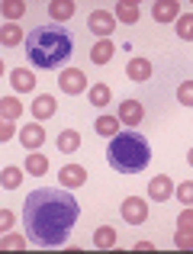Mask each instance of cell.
<instances>
[{"mask_svg":"<svg viewBox=\"0 0 193 254\" xmlns=\"http://www.w3.org/2000/svg\"><path fill=\"white\" fill-rule=\"evenodd\" d=\"M126 74H129V81H135V84L148 81V77H151V62H145V58H129Z\"/></svg>","mask_w":193,"mask_h":254,"instance_id":"obj_14","label":"cell"},{"mask_svg":"<svg viewBox=\"0 0 193 254\" xmlns=\"http://www.w3.org/2000/svg\"><path fill=\"white\" fill-rule=\"evenodd\" d=\"M177 229H187V232H193V206L181 209V216H177Z\"/></svg>","mask_w":193,"mask_h":254,"instance_id":"obj_31","label":"cell"},{"mask_svg":"<svg viewBox=\"0 0 193 254\" xmlns=\"http://www.w3.org/2000/svg\"><path fill=\"white\" fill-rule=\"evenodd\" d=\"M0 113H3V119H16L19 113H23V103H19V100L10 93V97L0 100Z\"/></svg>","mask_w":193,"mask_h":254,"instance_id":"obj_23","label":"cell"},{"mask_svg":"<svg viewBox=\"0 0 193 254\" xmlns=\"http://www.w3.org/2000/svg\"><path fill=\"white\" fill-rule=\"evenodd\" d=\"M23 13H26V3H23V0H3V16H6V23H16Z\"/></svg>","mask_w":193,"mask_h":254,"instance_id":"obj_25","label":"cell"},{"mask_svg":"<svg viewBox=\"0 0 193 254\" xmlns=\"http://www.w3.org/2000/svg\"><path fill=\"white\" fill-rule=\"evenodd\" d=\"M151 16H155L158 23H177V16H181V3H177V0H155Z\"/></svg>","mask_w":193,"mask_h":254,"instance_id":"obj_10","label":"cell"},{"mask_svg":"<svg viewBox=\"0 0 193 254\" xmlns=\"http://www.w3.org/2000/svg\"><path fill=\"white\" fill-rule=\"evenodd\" d=\"M116 23H126V26L138 23V3L135 0H119L116 3Z\"/></svg>","mask_w":193,"mask_h":254,"instance_id":"obj_15","label":"cell"},{"mask_svg":"<svg viewBox=\"0 0 193 254\" xmlns=\"http://www.w3.org/2000/svg\"><path fill=\"white\" fill-rule=\"evenodd\" d=\"M106 161L119 174H138V171L148 168V161H151V145H148V138L138 135L135 129H126V132H119V135L110 138Z\"/></svg>","mask_w":193,"mask_h":254,"instance_id":"obj_3","label":"cell"},{"mask_svg":"<svg viewBox=\"0 0 193 254\" xmlns=\"http://www.w3.org/2000/svg\"><path fill=\"white\" fill-rule=\"evenodd\" d=\"M119 116H100L97 123H94V129H97V135H106V138H113V135H119Z\"/></svg>","mask_w":193,"mask_h":254,"instance_id":"obj_19","label":"cell"},{"mask_svg":"<svg viewBox=\"0 0 193 254\" xmlns=\"http://www.w3.org/2000/svg\"><path fill=\"white\" fill-rule=\"evenodd\" d=\"M23 39V32H19L16 23H3V29H0V42H3V49H13V45ZM26 42V39H23Z\"/></svg>","mask_w":193,"mask_h":254,"instance_id":"obj_21","label":"cell"},{"mask_svg":"<svg viewBox=\"0 0 193 254\" xmlns=\"http://www.w3.org/2000/svg\"><path fill=\"white\" fill-rule=\"evenodd\" d=\"M58 87H62L68 97H77V93L87 90V77H84L81 68H64L62 74H58Z\"/></svg>","mask_w":193,"mask_h":254,"instance_id":"obj_5","label":"cell"},{"mask_svg":"<svg viewBox=\"0 0 193 254\" xmlns=\"http://www.w3.org/2000/svg\"><path fill=\"white\" fill-rule=\"evenodd\" d=\"M187 161H190V168H193V148L187 151Z\"/></svg>","mask_w":193,"mask_h":254,"instance_id":"obj_36","label":"cell"},{"mask_svg":"<svg viewBox=\"0 0 193 254\" xmlns=\"http://www.w3.org/2000/svg\"><path fill=\"white\" fill-rule=\"evenodd\" d=\"M58 151H64V155H74L77 148H81V132L77 129H62V135H58Z\"/></svg>","mask_w":193,"mask_h":254,"instance_id":"obj_17","label":"cell"},{"mask_svg":"<svg viewBox=\"0 0 193 254\" xmlns=\"http://www.w3.org/2000/svg\"><path fill=\"white\" fill-rule=\"evenodd\" d=\"M3 248H26V242L19 235H3Z\"/></svg>","mask_w":193,"mask_h":254,"instance_id":"obj_32","label":"cell"},{"mask_svg":"<svg viewBox=\"0 0 193 254\" xmlns=\"http://www.w3.org/2000/svg\"><path fill=\"white\" fill-rule=\"evenodd\" d=\"M81 206L64 187H39L23 203V225L29 232V242L39 248H58L71 235Z\"/></svg>","mask_w":193,"mask_h":254,"instance_id":"obj_1","label":"cell"},{"mask_svg":"<svg viewBox=\"0 0 193 254\" xmlns=\"http://www.w3.org/2000/svg\"><path fill=\"white\" fill-rule=\"evenodd\" d=\"M49 16L55 19V23H68V19L74 16V0H52L49 3Z\"/></svg>","mask_w":193,"mask_h":254,"instance_id":"obj_16","label":"cell"},{"mask_svg":"<svg viewBox=\"0 0 193 254\" xmlns=\"http://www.w3.org/2000/svg\"><path fill=\"white\" fill-rule=\"evenodd\" d=\"M90 103H94V106H106V103H110V87H106V84H94V87H90Z\"/></svg>","mask_w":193,"mask_h":254,"instance_id":"obj_27","label":"cell"},{"mask_svg":"<svg viewBox=\"0 0 193 254\" xmlns=\"http://www.w3.org/2000/svg\"><path fill=\"white\" fill-rule=\"evenodd\" d=\"M174 248H181V251H193V232L177 229V235H174Z\"/></svg>","mask_w":193,"mask_h":254,"instance_id":"obj_28","label":"cell"},{"mask_svg":"<svg viewBox=\"0 0 193 254\" xmlns=\"http://www.w3.org/2000/svg\"><path fill=\"white\" fill-rule=\"evenodd\" d=\"M174 29H177V36H181L184 42H193V13H181Z\"/></svg>","mask_w":193,"mask_h":254,"instance_id":"obj_22","label":"cell"},{"mask_svg":"<svg viewBox=\"0 0 193 254\" xmlns=\"http://www.w3.org/2000/svg\"><path fill=\"white\" fill-rule=\"evenodd\" d=\"M119 212H123V219L129 225H142L145 219H148V203H145L142 196H126L123 206H119Z\"/></svg>","mask_w":193,"mask_h":254,"instance_id":"obj_4","label":"cell"},{"mask_svg":"<svg viewBox=\"0 0 193 254\" xmlns=\"http://www.w3.org/2000/svg\"><path fill=\"white\" fill-rule=\"evenodd\" d=\"M58 180H62L64 190H77V187L87 184V171H84L81 164H64V168L58 171Z\"/></svg>","mask_w":193,"mask_h":254,"instance_id":"obj_8","label":"cell"},{"mask_svg":"<svg viewBox=\"0 0 193 254\" xmlns=\"http://www.w3.org/2000/svg\"><path fill=\"white\" fill-rule=\"evenodd\" d=\"M94 248H116V229H110V225H100L94 232Z\"/></svg>","mask_w":193,"mask_h":254,"instance_id":"obj_20","label":"cell"},{"mask_svg":"<svg viewBox=\"0 0 193 254\" xmlns=\"http://www.w3.org/2000/svg\"><path fill=\"white\" fill-rule=\"evenodd\" d=\"M0 184H3L6 190H16V187L23 184V171H19V168H3V174H0Z\"/></svg>","mask_w":193,"mask_h":254,"instance_id":"obj_26","label":"cell"},{"mask_svg":"<svg viewBox=\"0 0 193 254\" xmlns=\"http://www.w3.org/2000/svg\"><path fill=\"white\" fill-rule=\"evenodd\" d=\"M113 52H116V45H113L110 39H100L94 49H90V62H94V64H106L113 58Z\"/></svg>","mask_w":193,"mask_h":254,"instance_id":"obj_18","label":"cell"},{"mask_svg":"<svg viewBox=\"0 0 193 254\" xmlns=\"http://www.w3.org/2000/svg\"><path fill=\"white\" fill-rule=\"evenodd\" d=\"M29 110H32V116H36V123H42V119H52V116H55L58 103H55V97H49V93H39L36 103H32Z\"/></svg>","mask_w":193,"mask_h":254,"instance_id":"obj_12","label":"cell"},{"mask_svg":"<svg viewBox=\"0 0 193 254\" xmlns=\"http://www.w3.org/2000/svg\"><path fill=\"white\" fill-rule=\"evenodd\" d=\"M10 84H13V90H19V93L36 90V77H32L29 68H13L10 71Z\"/></svg>","mask_w":193,"mask_h":254,"instance_id":"obj_13","label":"cell"},{"mask_svg":"<svg viewBox=\"0 0 193 254\" xmlns=\"http://www.w3.org/2000/svg\"><path fill=\"white\" fill-rule=\"evenodd\" d=\"M87 26H90V32L100 39H110V32L116 29V13H110V10H94L90 13V19H87Z\"/></svg>","mask_w":193,"mask_h":254,"instance_id":"obj_6","label":"cell"},{"mask_svg":"<svg viewBox=\"0 0 193 254\" xmlns=\"http://www.w3.org/2000/svg\"><path fill=\"white\" fill-rule=\"evenodd\" d=\"M171 193H174V184H171L168 174H158V177L148 180V199H155V203H168Z\"/></svg>","mask_w":193,"mask_h":254,"instance_id":"obj_9","label":"cell"},{"mask_svg":"<svg viewBox=\"0 0 193 254\" xmlns=\"http://www.w3.org/2000/svg\"><path fill=\"white\" fill-rule=\"evenodd\" d=\"M174 193H177V199H181L184 206H193V180H184Z\"/></svg>","mask_w":193,"mask_h":254,"instance_id":"obj_29","label":"cell"},{"mask_svg":"<svg viewBox=\"0 0 193 254\" xmlns=\"http://www.w3.org/2000/svg\"><path fill=\"white\" fill-rule=\"evenodd\" d=\"M177 103L193 106V81H184L181 87H177Z\"/></svg>","mask_w":193,"mask_h":254,"instance_id":"obj_30","label":"cell"},{"mask_svg":"<svg viewBox=\"0 0 193 254\" xmlns=\"http://www.w3.org/2000/svg\"><path fill=\"white\" fill-rule=\"evenodd\" d=\"M19 142H23L29 151L42 148V145H45V129H42L39 123H29V126H23V129H19Z\"/></svg>","mask_w":193,"mask_h":254,"instance_id":"obj_11","label":"cell"},{"mask_svg":"<svg viewBox=\"0 0 193 254\" xmlns=\"http://www.w3.org/2000/svg\"><path fill=\"white\" fill-rule=\"evenodd\" d=\"M151 248H155L151 242H135V251H151Z\"/></svg>","mask_w":193,"mask_h":254,"instance_id":"obj_35","label":"cell"},{"mask_svg":"<svg viewBox=\"0 0 193 254\" xmlns=\"http://www.w3.org/2000/svg\"><path fill=\"white\" fill-rule=\"evenodd\" d=\"M0 138H3V142L13 138V119H3V126H0Z\"/></svg>","mask_w":193,"mask_h":254,"instance_id":"obj_33","label":"cell"},{"mask_svg":"<svg viewBox=\"0 0 193 254\" xmlns=\"http://www.w3.org/2000/svg\"><path fill=\"white\" fill-rule=\"evenodd\" d=\"M71 52H74V42L64 26H36L26 36V58L42 71L62 68L71 58Z\"/></svg>","mask_w":193,"mask_h":254,"instance_id":"obj_2","label":"cell"},{"mask_svg":"<svg viewBox=\"0 0 193 254\" xmlns=\"http://www.w3.org/2000/svg\"><path fill=\"white\" fill-rule=\"evenodd\" d=\"M0 225H3V232L13 225V212H10V209H3V212H0Z\"/></svg>","mask_w":193,"mask_h":254,"instance_id":"obj_34","label":"cell"},{"mask_svg":"<svg viewBox=\"0 0 193 254\" xmlns=\"http://www.w3.org/2000/svg\"><path fill=\"white\" fill-rule=\"evenodd\" d=\"M26 171H29L32 177H42V174L49 171V158L45 155H29L26 158Z\"/></svg>","mask_w":193,"mask_h":254,"instance_id":"obj_24","label":"cell"},{"mask_svg":"<svg viewBox=\"0 0 193 254\" xmlns=\"http://www.w3.org/2000/svg\"><path fill=\"white\" fill-rule=\"evenodd\" d=\"M142 116H145V106L138 103V100H123V103H119V123L123 126L135 129V126H142Z\"/></svg>","mask_w":193,"mask_h":254,"instance_id":"obj_7","label":"cell"}]
</instances>
